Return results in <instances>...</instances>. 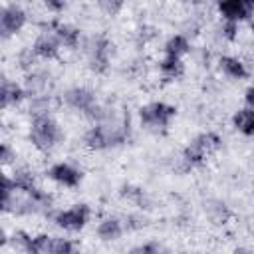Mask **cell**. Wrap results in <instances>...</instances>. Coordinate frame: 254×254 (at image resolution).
<instances>
[{"instance_id":"obj_18","label":"cell","mask_w":254,"mask_h":254,"mask_svg":"<svg viewBox=\"0 0 254 254\" xmlns=\"http://www.w3.org/2000/svg\"><path fill=\"white\" fill-rule=\"evenodd\" d=\"M234 127L244 135H254V109H240L234 113Z\"/></svg>"},{"instance_id":"obj_23","label":"cell","mask_w":254,"mask_h":254,"mask_svg":"<svg viewBox=\"0 0 254 254\" xmlns=\"http://www.w3.org/2000/svg\"><path fill=\"white\" fill-rule=\"evenodd\" d=\"M69 252H73V244H71L67 238H56V236H54L52 254H69Z\"/></svg>"},{"instance_id":"obj_6","label":"cell","mask_w":254,"mask_h":254,"mask_svg":"<svg viewBox=\"0 0 254 254\" xmlns=\"http://www.w3.org/2000/svg\"><path fill=\"white\" fill-rule=\"evenodd\" d=\"M218 12L224 20L240 22L246 20L254 10L250 0H218Z\"/></svg>"},{"instance_id":"obj_32","label":"cell","mask_w":254,"mask_h":254,"mask_svg":"<svg viewBox=\"0 0 254 254\" xmlns=\"http://www.w3.org/2000/svg\"><path fill=\"white\" fill-rule=\"evenodd\" d=\"M250 30H252V36H254V22L250 24Z\"/></svg>"},{"instance_id":"obj_12","label":"cell","mask_w":254,"mask_h":254,"mask_svg":"<svg viewBox=\"0 0 254 254\" xmlns=\"http://www.w3.org/2000/svg\"><path fill=\"white\" fill-rule=\"evenodd\" d=\"M54 36L64 48H69V50L77 48L79 44V30L71 24H54Z\"/></svg>"},{"instance_id":"obj_31","label":"cell","mask_w":254,"mask_h":254,"mask_svg":"<svg viewBox=\"0 0 254 254\" xmlns=\"http://www.w3.org/2000/svg\"><path fill=\"white\" fill-rule=\"evenodd\" d=\"M189 2H192V4H200L202 0H189Z\"/></svg>"},{"instance_id":"obj_27","label":"cell","mask_w":254,"mask_h":254,"mask_svg":"<svg viewBox=\"0 0 254 254\" xmlns=\"http://www.w3.org/2000/svg\"><path fill=\"white\" fill-rule=\"evenodd\" d=\"M44 6L48 8V12L58 14V12H62L65 8V0H44Z\"/></svg>"},{"instance_id":"obj_19","label":"cell","mask_w":254,"mask_h":254,"mask_svg":"<svg viewBox=\"0 0 254 254\" xmlns=\"http://www.w3.org/2000/svg\"><path fill=\"white\" fill-rule=\"evenodd\" d=\"M24 89L34 97V95H44L46 93V89H48V79H46V75L44 73H30L28 77H26V85H24Z\"/></svg>"},{"instance_id":"obj_26","label":"cell","mask_w":254,"mask_h":254,"mask_svg":"<svg viewBox=\"0 0 254 254\" xmlns=\"http://www.w3.org/2000/svg\"><path fill=\"white\" fill-rule=\"evenodd\" d=\"M206 212H208V216H210L214 222H222V220H224V214H226V208H224V204H220V202H212V204L206 208Z\"/></svg>"},{"instance_id":"obj_24","label":"cell","mask_w":254,"mask_h":254,"mask_svg":"<svg viewBox=\"0 0 254 254\" xmlns=\"http://www.w3.org/2000/svg\"><path fill=\"white\" fill-rule=\"evenodd\" d=\"M34 62H36V52L34 50H22L20 54H18V64H20V67L22 69H32L34 67Z\"/></svg>"},{"instance_id":"obj_14","label":"cell","mask_w":254,"mask_h":254,"mask_svg":"<svg viewBox=\"0 0 254 254\" xmlns=\"http://www.w3.org/2000/svg\"><path fill=\"white\" fill-rule=\"evenodd\" d=\"M123 234V224L117 220V218H103L99 224H97V236L105 242H113L117 240L119 236Z\"/></svg>"},{"instance_id":"obj_10","label":"cell","mask_w":254,"mask_h":254,"mask_svg":"<svg viewBox=\"0 0 254 254\" xmlns=\"http://www.w3.org/2000/svg\"><path fill=\"white\" fill-rule=\"evenodd\" d=\"M83 143L91 151H101V149L111 147L109 135H107V129L103 127V123H95L91 129H87V133L83 135Z\"/></svg>"},{"instance_id":"obj_1","label":"cell","mask_w":254,"mask_h":254,"mask_svg":"<svg viewBox=\"0 0 254 254\" xmlns=\"http://www.w3.org/2000/svg\"><path fill=\"white\" fill-rule=\"evenodd\" d=\"M62 139L60 125L48 115H34L32 125H30V141L38 151H50L58 145Z\"/></svg>"},{"instance_id":"obj_11","label":"cell","mask_w":254,"mask_h":254,"mask_svg":"<svg viewBox=\"0 0 254 254\" xmlns=\"http://www.w3.org/2000/svg\"><path fill=\"white\" fill-rule=\"evenodd\" d=\"M60 42H58V38L56 36H50V34H42V36H38L36 38V42H34V52H36V56L38 58H44V60H54L56 56H58V50H60Z\"/></svg>"},{"instance_id":"obj_33","label":"cell","mask_w":254,"mask_h":254,"mask_svg":"<svg viewBox=\"0 0 254 254\" xmlns=\"http://www.w3.org/2000/svg\"><path fill=\"white\" fill-rule=\"evenodd\" d=\"M250 4H252V10H254V0H250Z\"/></svg>"},{"instance_id":"obj_2","label":"cell","mask_w":254,"mask_h":254,"mask_svg":"<svg viewBox=\"0 0 254 254\" xmlns=\"http://www.w3.org/2000/svg\"><path fill=\"white\" fill-rule=\"evenodd\" d=\"M177 109L165 101H153V103H147L139 109V117H141V125L145 129H151V131H163L169 127L171 119L175 117Z\"/></svg>"},{"instance_id":"obj_29","label":"cell","mask_w":254,"mask_h":254,"mask_svg":"<svg viewBox=\"0 0 254 254\" xmlns=\"http://www.w3.org/2000/svg\"><path fill=\"white\" fill-rule=\"evenodd\" d=\"M159 250V244L155 242H149V244H141V246H135L133 252H157Z\"/></svg>"},{"instance_id":"obj_22","label":"cell","mask_w":254,"mask_h":254,"mask_svg":"<svg viewBox=\"0 0 254 254\" xmlns=\"http://www.w3.org/2000/svg\"><path fill=\"white\" fill-rule=\"evenodd\" d=\"M125 0H97V6L107 14V16H117L123 8Z\"/></svg>"},{"instance_id":"obj_20","label":"cell","mask_w":254,"mask_h":254,"mask_svg":"<svg viewBox=\"0 0 254 254\" xmlns=\"http://www.w3.org/2000/svg\"><path fill=\"white\" fill-rule=\"evenodd\" d=\"M12 181H14L16 189L22 190V192H32V190H36L34 175H32V171H28V169H18V171L14 173V177H12Z\"/></svg>"},{"instance_id":"obj_13","label":"cell","mask_w":254,"mask_h":254,"mask_svg":"<svg viewBox=\"0 0 254 254\" xmlns=\"http://www.w3.org/2000/svg\"><path fill=\"white\" fill-rule=\"evenodd\" d=\"M218 64H220V69L228 77H232V79H244L248 75V69H246L244 62L238 60V58H234V56H222Z\"/></svg>"},{"instance_id":"obj_4","label":"cell","mask_w":254,"mask_h":254,"mask_svg":"<svg viewBox=\"0 0 254 254\" xmlns=\"http://www.w3.org/2000/svg\"><path fill=\"white\" fill-rule=\"evenodd\" d=\"M56 224L67 232H79L87 220H89V206L87 204H73L65 210H60L56 216H54Z\"/></svg>"},{"instance_id":"obj_15","label":"cell","mask_w":254,"mask_h":254,"mask_svg":"<svg viewBox=\"0 0 254 254\" xmlns=\"http://www.w3.org/2000/svg\"><path fill=\"white\" fill-rule=\"evenodd\" d=\"M24 91L16 81H10V79H4L2 81V91H0V97H2V107H10V105H16L22 101L24 97Z\"/></svg>"},{"instance_id":"obj_8","label":"cell","mask_w":254,"mask_h":254,"mask_svg":"<svg viewBox=\"0 0 254 254\" xmlns=\"http://www.w3.org/2000/svg\"><path fill=\"white\" fill-rule=\"evenodd\" d=\"M64 99H65V103H67L71 109H77V111H81L83 115L97 103L93 91L87 89V87H71V89L65 91Z\"/></svg>"},{"instance_id":"obj_28","label":"cell","mask_w":254,"mask_h":254,"mask_svg":"<svg viewBox=\"0 0 254 254\" xmlns=\"http://www.w3.org/2000/svg\"><path fill=\"white\" fill-rule=\"evenodd\" d=\"M14 157H16V155L12 153L10 145H8V143H4V145H2V157H0V159H2V165H10Z\"/></svg>"},{"instance_id":"obj_7","label":"cell","mask_w":254,"mask_h":254,"mask_svg":"<svg viewBox=\"0 0 254 254\" xmlns=\"http://www.w3.org/2000/svg\"><path fill=\"white\" fill-rule=\"evenodd\" d=\"M26 24V12L20 8V6H8L4 8L2 12V18H0V26H2V36L8 38V36H14L18 34Z\"/></svg>"},{"instance_id":"obj_16","label":"cell","mask_w":254,"mask_h":254,"mask_svg":"<svg viewBox=\"0 0 254 254\" xmlns=\"http://www.w3.org/2000/svg\"><path fill=\"white\" fill-rule=\"evenodd\" d=\"M159 69H161L163 77H167V79H177V77H181L183 71H185L181 58H175V56H165V58L159 62Z\"/></svg>"},{"instance_id":"obj_17","label":"cell","mask_w":254,"mask_h":254,"mask_svg":"<svg viewBox=\"0 0 254 254\" xmlns=\"http://www.w3.org/2000/svg\"><path fill=\"white\" fill-rule=\"evenodd\" d=\"M189 50H190V44H189V40H187L183 34L171 36V38L167 40V44H165V54H167V56L183 58L185 54H189Z\"/></svg>"},{"instance_id":"obj_9","label":"cell","mask_w":254,"mask_h":254,"mask_svg":"<svg viewBox=\"0 0 254 254\" xmlns=\"http://www.w3.org/2000/svg\"><path fill=\"white\" fill-rule=\"evenodd\" d=\"M109 40L103 38V36H97L91 40L89 44V62H91V67L95 71H105L107 69V64H109Z\"/></svg>"},{"instance_id":"obj_3","label":"cell","mask_w":254,"mask_h":254,"mask_svg":"<svg viewBox=\"0 0 254 254\" xmlns=\"http://www.w3.org/2000/svg\"><path fill=\"white\" fill-rule=\"evenodd\" d=\"M220 137L216 133H202L198 135L185 151H183V161L187 167H196L200 165L212 151H216L220 147Z\"/></svg>"},{"instance_id":"obj_25","label":"cell","mask_w":254,"mask_h":254,"mask_svg":"<svg viewBox=\"0 0 254 254\" xmlns=\"http://www.w3.org/2000/svg\"><path fill=\"white\" fill-rule=\"evenodd\" d=\"M222 38H226L228 42L236 40L238 38V22L224 20V24H222Z\"/></svg>"},{"instance_id":"obj_5","label":"cell","mask_w":254,"mask_h":254,"mask_svg":"<svg viewBox=\"0 0 254 254\" xmlns=\"http://www.w3.org/2000/svg\"><path fill=\"white\" fill-rule=\"evenodd\" d=\"M48 177H50L54 183H58V185H62V187H65V189H75V187L81 183V173H79V169H75V167L69 165V163H56V165H52V167L48 169Z\"/></svg>"},{"instance_id":"obj_21","label":"cell","mask_w":254,"mask_h":254,"mask_svg":"<svg viewBox=\"0 0 254 254\" xmlns=\"http://www.w3.org/2000/svg\"><path fill=\"white\" fill-rule=\"evenodd\" d=\"M52 242H54V236H50V234H36V236H32L30 252H34V254H48V252H52Z\"/></svg>"},{"instance_id":"obj_30","label":"cell","mask_w":254,"mask_h":254,"mask_svg":"<svg viewBox=\"0 0 254 254\" xmlns=\"http://www.w3.org/2000/svg\"><path fill=\"white\" fill-rule=\"evenodd\" d=\"M244 101H246V107L248 109H254V87H248L244 91Z\"/></svg>"}]
</instances>
